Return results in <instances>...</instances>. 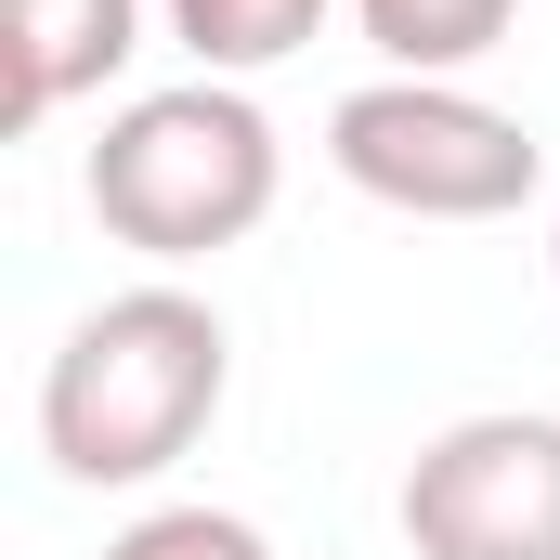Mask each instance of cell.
<instances>
[{"instance_id":"4","label":"cell","mask_w":560,"mask_h":560,"mask_svg":"<svg viewBox=\"0 0 560 560\" xmlns=\"http://www.w3.org/2000/svg\"><path fill=\"white\" fill-rule=\"evenodd\" d=\"M418 560H560V418H456L405 456L392 495Z\"/></svg>"},{"instance_id":"1","label":"cell","mask_w":560,"mask_h":560,"mask_svg":"<svg viewBox=\"0 0 560 560\" xmlns=\"http://www.w3.org/2000/svg\"><path fill=\"white\" fill-rule=\"evenodd\" d=\"M222 392H235V326L183 275H143L52 339V365H39V456L66 482H92V495H143V482H170L209 443Z\"/></svg>"},{"instance_id":"3","label":"cell","mask_w":560,"mask_h":560,"mask_svg":"<svg viewBox=\"0 0 560 560\" xmlns=\"http://www.w3.org/2000/svg\"><path fill=\"white\" fill-rule=\"evenodd\" d=\"M326 170L392 222H509L548 183V143L469 79H365L326 105Z\"/></svg>"},{"instance_id":"7","label":"cell","mask_w":560,"mask_h":560,"mask_svg":"<svg viewBox=\"0 0 560 560\" xmlns=\"http://www.w3.org/2000/svg\"><path fill=\"white\" fill-rule=\"evenodd\" d=\"M156 13L196 52V79H261V66H287L326 26V0H156Z\"/></svg>"},{"instance_id":"9","label":"cell","mask_w":560,"mask_h":560,"mask_svg":"<svg viewBox=\"0 0 560 560\" xmlns=\"http://www.w3.org/2000/svg\"><path fill=\"white\" fill-rule=\"evenodd\" d=\"M548 275H560V222H548Z\"/></svg>"},{"instance_id":"8","label":"cell","mask_w":560,"mask_h":560,"mask_svg":"<svg viewBox=\"0 0 560 560\" xmlns=\"http://www.w3.org/2000/svg\"><path fill=\"white\" fill-rule=\"evenodd\" d=\"M105 560H275V535L248 522V509H143V522H118L105 535Z\"/></svg>"},{"instance_id":"5","label":"cell","mask_w":560,"mask_h":560,"mask_svg":"<svg viewBox=\"0 0 560 560\" xmlns=\"http://www.w3.org/2000/svg\"><path fill=\"white\" fill-rule=\"evenodd\" d=\"M143 52V0H0V118L52 131Z\"/></svg>"},{"instance_id":"6","label":"cell","mask_w":560,"mask_h":560,"mask_svg":"<svg viewBox=\"0 0 560 560\" xmlns=\"http://www.w3.org/2000/svg\"><path fill=\"white\" fill-rule=\"evenodd\" d=\"M352 13H365V39H378L392 79H469L522 26V0H352Z\"/></svg>"},{"instance_id":"2","label":"cell","mask_w":560,"mask_h":560,"mask_svg":"<svg viewBox=\"0 0 560 560\" xmlns=\"http://www.w3.org/2000/svg\"><path fill=\"white\" fill-rule=\"evenodd\" d=\"M79 196H92V222H105L131 261L196 275V261H222V248H248V235L275 222L287 143H275V118L248 105V79H170V92H131V105L105 118Z\"/></svg>"}]
</instances>
